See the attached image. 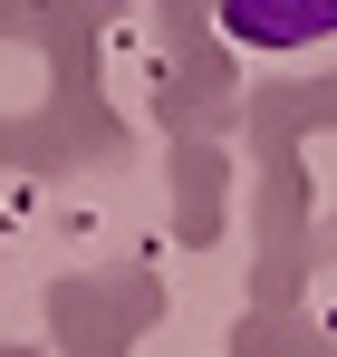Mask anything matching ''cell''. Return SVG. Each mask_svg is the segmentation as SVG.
Listing matches in <instances>:
<instances>
[{
  "instance_id": "obj_1",
  "label": "cell",
  "mask_w": 337,
  "mask_h": 357,
  "mask_svg": "<svg viewBox=\"0 0 337 357\" xmlns=\"http://www.w3.org/2000/svg\"><path fill=\"white\" fill-rule=\"evenodd\" d=\"M222 29L251 49H308L337 39V0H222Z\"/></svg>"
}]
</instances>
